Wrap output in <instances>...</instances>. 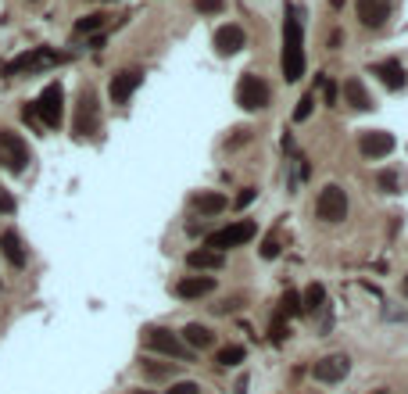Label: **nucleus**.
<instances>
[{
  "label": "nucleus",
  "instance_id": "obj_1",
  "mask_svg": "<svg viewBox=\"0 0 408 394\" xmlns=\"http://www.w3.org/2000/svg\"><path fill=\"white\" fill-rule=\"evenodd\" d=\"M304 76V33H301V15L294 4H287L283 18V79L297 83Z\"/></svg>",
  "mask_w": 408,
  "mask_h": 394
},
{
  "label": "nucleus",
  "instance_id": "obj_2",
  "mask_svg": "<svg viewBox=\"0 0 408 394\" xmlns=\"http://www.w3.org/2000/svg\"><path fill=\"white\" fill-rule=\"evenodd\" d=\"M33 115H40V122L50 126V129L61 126V118H65V90H61V83L43 86V94L33 104Z\"/></svg>",
  "mask_w": 408,
  "mask_h": 394
},
{
  "label": "nucleus",
  "instance_id": "obj_3",
  "mask_svg": "<svg viewBox=\"0 0 408 394\" xmlns=\"http://www.w3.org/2000/svg\"><path fill=\"white\" fill-rule=\"evenodd\" d=\"M143 344H147V351H158V355H169V358H190V348L179 341V333H172L165 326H147Z\"/></svg>",
  "mask_w": 408,
  "mask_h": 394
},
{
  "label": "nucleus",
  "instance_id": "obj_4",
  "mask_svg": "<svg viewBox=\"0 0 408 394\" xmlns=\"http://www.w3.org/2000/svg\"><path fill=\"white\" fill-rule=\"evenodd\" d=\"M316 216H319V223H344L348 219V194H344L337 183L323 187L319 201H316Z\"/></svg>",
  "mask_w": 408,
  "mask_h": 394
},
{
  "label": "nucleus",
  "instance_id": "obj_5",
  "mask_svg": "<svg viewBox=\"0 0 408 394\" xmlns=\"http://www.w3.org/2000/svg\"><path fill=\"white\" fill-rule=\"evenodd\" d=\"M0 165L8 172H25L29 165V143L11 129H0Z\"/></svg>",
  "mask_w": 408,
  "mask_h": 394
},
{
  "label": "nucleus",
  "instance_id": "obj_6",
  "mask_svg": "<svg viewBox=\"0 0 408 394\" xmlns=\"http://www.w3.org/2000/svg\"><path fill=\"white\" fill-rule=\"evenodd\" d=\"M72 129H76V136H93L101 129V104H97V94H93V90H83V97L76 104Z\"/></svg>",
  "mask_w": 408,
  "mask_h": 394
},
{
  "label": "nucleus",
  "instance_id": "obj_7",
  "mask_svg": "<svg viewBox=\"0 0 408 394\" xmlns=\"http://www.w3.org/2000/svg\"><path fill=\"white\" fill-rule=\"evenodd\" d=\"M255 233H258V226H255V223H251V219H240V223H233V226H223L218 233H211L204 248H211V251L240 248V244H247V240L255 237Z\"/></svg>",
  "mask_w": 408,
  "mask_h": 394
},
{
  "label": "nucleus",
  "instance_id": "obj_8",
  "mask_svg": "<svg viewBox=\"0 0 408 394\" xmlns=\"http://www.w3.org/2000/svg\"><path fill=\"white\" fill-rule=\"evenodd\" d=\"M237 104L247 111H262L269 104V83L262 76H244L237 83Z\"/></svg>",
  "mask_w": 408,
  "mask_h": 394
},
{
  "label": "nucleus",
  "instance_id": "obj_9",
  "mask_svg": "<svg viewBox=\"0 0 408 394\" xmlns=\"http://www.w3.org/2000/svg\"><path fill=\"white\" fill-rule=\"evenodd\" d=\"M57 62H61V54H54V50H47V47H36V50H29V54L15 57V62H11L4 72H8V76H25V72L50 69V65H57Z\"/></svg>",
  "mask_w": 408,
  "mask_h": 394
},
{
  "label": "nucleus",
  "instance_id": "obj_10",
  "mask_svg": "<svg viewBox=\"0 0 408 394\" xmlns=\"http://www.w3.org/2000/svg\"><path fill=\"white\" fill-rule=\"evenodd\" d=\"M143 83V72L140 69H122L111 76V86H108V94L115 104H129V97L136 94V86Z\"/></svg>",
  "mask_w": 408,
  "mask_h": 394
},
{
  "label": "nucleus",
  "instance_id": "obj_11",
  "mask_svg": "<svg viewBox=\"0 0 408 394\" xmlns=\"http://www.w3.org/2000/svg\"><path fill=\"white\" fill-rule=\"evenodd\" d=\"M316 380L319 384H340L344 377L351 373V362H348V355H326V358H319L316 362Z\"/></svg>",
  "mask_w": 408,
  "mask_h": 394
},
{
  "label": "nucleus",
  "instance_id": "obj_12",
  "mask_svg": "<svg viewBox=\"0 0 408 394\" xmlns=\"http://www.w3.org/2000/svg\"><path fill=\"white\" fill-rule=\"evenodd\" d=\"M244 47H247V36H244V29H240V25L226 22V25H218V29H215V50L223 54V57H233V54H240Z\"/></svg>",
  "mask_w": 408,
  "mask_h": 394
},
{
  "label": "nucleus",
  "instance_id": "obj_13",
  "mask_svg": "<svg viewBox=\"0 0 408 394\" xmlns=\"http://www.w3.org/2000/svg\"><path fill=\"white\" fill-rule=\"evenodd\" d=\"M394 0H358V22L365 29H384L391 18Z\"/></svg>",
  "mask_w": 408,
  "mask_h": 394
},
{
  "label": "nucleus",
  "instance_id": "obj_14",
  "mask_svg": "<svg viewBox=\"0 0 408 394\" xmlns=\"http://www.w3.org/2000/svg\"><path fill=\"white\" fill-rule=\"evenodd\" d=\"M358 150L365 158H387L391 150H394V136L384 133V129H365L358 136Z\"/></svg>",
  "mask_w": 408,
  "mask_h": 394
},
{
  "label": "nucleus",
  "instance_id": "obj_15",
  "mask_svg": "<svg viewBox=\"0 0 408 394\" xmlns=\"http://www.w3.org/2000/svg\"><path fill=\"white\" fill-rule=\"evenodd\" d=\"M215 290V276H186L176 283V297L183 301H197V297H208Z\"/></svg>",
  "mask_w": 408,
  "mask_h": 394
},
{
  "label": "nucleus",
  "instance_id": "obj_16",
  "mask_svg": "<svg viewBox=\"0 0 408 394\" xmlns=\"http://www.w3.org/2000/svg\"><path fill=\"white\" fill-rule=\"evenodd\" d=\"M230 201H226V194H218V190H197L194 197H190V208L197 211V216H218Z\"/></svg>",
  "mask_w": 408,
  "mask_h": 394
},
{
  "label": "nucleus",
  "instance_id": "obj_17",
  "mask_svg": "<svg viewBox=\"0 0 408 394\" xmlns=\"http://www.w3.org/2000/svg\"><path fill=\"white\" fill-rule=\"evenodd\" d=\"M0 251H4V258L15 265V269H22L25 265V244H22V237L15 233V230H4V233H0Z\"/></svg>",
  "mask_w": 408,
  "mask_h": 394
},
{
  "label": "nucleus",
  "instance_id": "obj_18",
  "mask_svg": "<svg viewBox=\"0 0 408 394\" xmlns=\"http://www.w3.org/2000/svg\"><path fill=\"white\" fill-rule=\"evenodd\" d=\"M372 76H380V83L387 86V90H401L408 79H405V69L398 65V62H376L372 65Z\"/></svg>",
  "mask_w": 408,
  "mask_h": 394
},
{
  "label": "nucleus",
  "instance_id": "obj_19",
  "mask_svg": "<svg viewBox=\"0 0 408 394\" xmlns=\"http://www.w3.org/2000/svg\"><path fill=\"white\" fill-rule=\"evenodd\" d=\"M179 341L186 344V348H211V330L208 326H201V323H186L183 330H179Z\"/></svg>",
  "mask_w": 408,
  "mask_h": 394
},
{
  "label": "nucleus",
  "instance_id": "obj_20",
  "mask_svg": "<svg viewBox=\"0 0 408 394\" xmlns=\"http://www.w3.org/2000/svg\"><path fill=\"white\" fill-rule=\"evenodd\" d=\"M223 262H226V255L211 251V248H197V251L186 255V265L190 269H223Z\"/></svg>",
  "mask_w": 408,
  "mask_h": 394
},
{
  "label": "nucleus",
  "instance_id": "obj_21",
  "mask_svg": "<svg viewBox=\"0 0 408 394\" xmlns=\"http://www.w3.org/2000/svg\"><path fill=\"white\" fill-rule=\"evenodd\" d=\"M344 97H348V104L358 108V111H372V97H369V90H365L358 79H348V83H344Z\"/></svg>",
  "mask_w": 408,
  "mask_h": 394
},
{
  "label": "nucleus",
  "instance_id": "obj_22",
  "mask_svg": "<svg viewBox=\"0 0 408 394\" xmlns=\"http://www.w3.org/2000/svg\"><path fill=\"white\" fill-rule=\"evenodd\" d=\"M326 305V287L323 283H311L308 290H304V297H301V309L304 312H319Z\"/></svg>",
  "mask_w": 408,
  "mask_h": 394
},
{
  "label": "nucleus",
  "instance_id": "obj_23",
  "mask_svg": "<svg viewBox=\"0 0 408 394\" xmlns=\"http://www.w3.org/2000/svg\"><path fill=\"white\" fill-rule=\"evenodd\" d=\"M301 312V294L297 290H287L283 297H279V309H276V319H290V316H297Z\"/></svg>",
  "mask_w": 408,
  "mask_h": 394
},
{
  "label": "nucleus",
  "instance_id": "obj_24",
  "mask_svg": "<svg viewBox=\"0 0 408 394\" xmlns=\"http://www.w3.org/2000/svg\"><path fill=\"white\" fill-rule=\"evenodd\" d=\"M244 358H247V351H244L240 344H230V348H223V351L215 355V362H218V366H240Z\"/></svg>",
  "mask_w": 408,
  "mask_h": 394
},
{
  "label": "nucleus",
  "instance_id": "obj_25",
  "mask_svg": "<svg viewBox=\"0 0 408 394\" xmlns=\"http://www.w3.org/2000/svg\"><path fill=\"white\" fill-rule=\"evenodd\" d=\"M97 29H104V15H86L76 22V33L79 36H90V33H97Z\"/></svg>",
  "mask_w": 408,
  "mask_h": 394
},
{
  "label": "nucleus",
  "instance_id": "obj_26",
  "mask_svg": "<svg viewBox=\"0 0 408 394\" xmlns=\"http://www.w3.org/2000/svg\"><path fill=\"white\" fill-rule=\"evenodd\" d=\"M380 187H384L387 194H401L405 179H401V172H380Z\"/></svg>",
  "mask_w": 408,
  "mask_h": 394
},
{
  "label": "nucleus",
  "instance_id": "obj_27",
  "mask_svg": "<svg viewBox=\"0 0 408 394\" xmlns=\"http://www.w3.org/2000/svg\"><path fill=\"white\" fill-rule=\"evenodd\" d=\"M194 8L204 11V15H218L223 11V0H194Z\"/></svg>",
  "mask_w": 408,
  "mask_h": 394
},
{
  "label": "nucleus",
  "instance_id": "obj_28",
  "mask_svg": "<svg viewBox=\"0 0 408 394\" xmlns=\"http://www.w3.org/2000/svg\"><path fill=\"white\" fill-rule=\"evenodd\" d=\"M279 251H283V248H279V240H276V237H265V244H262V258H279Z\"/></svg>",
  "mask_w": 408,
  "mask_h": 394
},
{
  "label": "nucleus",
  "instance_id": "obj_29",
  "mask_svg": "<svg viewBox=\"0 0 408 394\" xmlns=\"http://www.w3.org/2000/svg\"><path fill=\"white\" fill-rule=\"evenodd\" d=\"M311 104H316V101H311V97H301V104L294 108V122H304V118L311 115Z\"/></svg>",
  "mask_w": 408,
  "mask_h": 394
},
{
  "label": "nucleus",
  "instance_id": "obj_30",
  "mask_svg": "<svg viewBox=\"0 0 408 394\" xmlns=\"http://www.w3.org/2000/svg\"><path fill=\"white\" fill-rule=\"evenodd\" d=\"M169 394H201V387H197L194 380H179V384H172Z\"/></svg>",
  "mask_w": 408,
  "mask_h": 394
},
{
  "label": "nucleus",
  "instance_id": "obj_31",
  "mask_svg": "<svg viewBox=\"0 0 408 394\" xmlns=\"http://www.w3.org/2000/svg\"><path fill=\"white\" fill-rule=\"evenodd\" d=\"M143 373H147L150 380H165V377H169V366H154V362H143Z\"/></svg>",
  "mask_w": 408,
  "mask_h": 394
},
{
  "label": "nucleus",
  "instance_id": "obj_32",
  "mask_svg": "<svg viewBox=\"0 0 408 394\" xmlns=\"http://www.w3.org/2000/svg\"><path fill=\"white\" fill-rule=\"evenodd\" d=\"M11 211H15V197L8 190H0V216H11Z\"/></svg>",
  "mask_w": 408,
  "mask_h": 394
},
{
  "label": "nucleus",
  "instance_id": "obj_33",
  "mask_svg": "<svg viewBox=\"0 0 408 394\" xmlns=\"http://www.w3.org/2000/svg\"><path fill=\"white\" fill-rule=\"evenodd\" d=\"M251 201H255V190H244V194L237 197V208H247Z\"/></svg>",
  "mask_w": 408,
  "mask_h": 394
},
{
  "label": "nucleus",
  "instance_id": "obj_34",
  "mask_svg": "<svg viewBox=\"0 0 408 394\" xmlns=\"http://www.w3.org/2000/svg\"><path fill=\"white\" fill-rule=\"evenodd\" d=\"M401 294H405V297H408V276H405V283H401Z\"/></svg>",
  "mask_w": 408,
  "mask_h": 394
},
{
  "label": "nucleus",
  "instance_id": "obj_35",
  "mask_svg": "<svg viewBox=\"0 0 408 394\" xmlns=\"http://www.w3.org/2000/svg\"><path fill=\"white\" fill-rule=\"evenodd\" d=\"M133 394H154V391H133Z\"/></svg>",
  "mask_w": 408,
  "mask_h": 394
}]
</instances>
